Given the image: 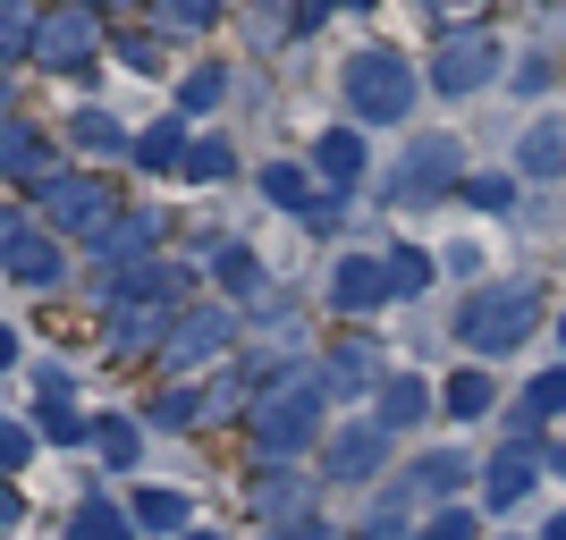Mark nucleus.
I'll return each instance as SVG.
<instances>
[{
  "instance_id": "nucleus-22",
  "label": "nucleus",
  "mask_w": 566,
  "mask_h": 540,
  "mask_svg": "<svg viewBox=\"0 0 566 540\" xmlns=\"http://www.w3.org/2000/svg\"><path fill=\"white\" fill-rule=\"evenodd\" d=\"M136 169H187V144H178V127H144V136H136Z\"/></svg>"
},
{
  "instance_id": "nucleus-34",
  "label": "nucleus",
  "mask_w": 566,
  "mask_h": 540,
  "mask_svg": "<svg viewBox=\"0 0 566 540\" xmlns=\"http://www.w3.org/2000/svg\"><path fill=\"white\" fill-rule=\"evenodd\" d=\"M364 372H373V354H364V347H338V354H331V372H322V380H331V389H355Z\"/></svg>"
},
{
  "instance_id": "nucleus-21",
  "label": "nucleus",
  "mask_w": 566,
  "mask_h": 540,
  "mask_svg": "<svg viewBox=\"0 0 566 540\" xmlns=\"http://www.w3.org/2000/svg\"><path fill=\"white\" fill-rule=\"evenodd\" d=\"M25 169H43V136L34 127H0V178H25Z\"/></svg>"
},
{
  "instance_id": "nucleus-19",
  "label": "nucleus",
  "mask_w": 566,
  "mask_h": 540,
  "mask_svg": "<svg viewBox=\"0 0 566 540\" xmlns=\"http://www.w3.org/2000/svg\"><path fill=\"white\" fill-rule=\"evenodd\" d=\"M69 540H127V507H111V498H85L69 523Z\"/></svg>"
},
{
  "instance_id": "nucleus-15",
  "label": "nucleus",
  "mask_w": 566,
  "mask_h": 540,
  "mask_svg": "<svg viewBox=\"0 0 566 540\" xmlns=\"http://www.w3.org/2000/svg\"><path fill=\"white\" fill-rule=\"evenodd\" d=\"M153 236H161V220H153V212H127V220H111V229H102L94 245H102V262L118 271V262H136L144 245H153Z\"/></svg>"
},
{
  "instance_id": "nucleus-31",
  "label": "nucleus",
  "mask_w": 566,
  "mask_h": 540,
  "mask_svg": "<svg viewBox=\"0 0 566 540\" xmlns=\"http://www.w3.org/2000/svg\"><path fill=\"white\" fill-rule=\"evenodd\" d=\"M229 169H237L229 144H187V178H229Z\"/></svg>"
},
{
  "instance_id": "nucleus-36",
  "label": "nucleus",
  "mask_w": 566,
  "mask_h": 540,
  "mask_svg": "<svg viewBox=\"0 0 566 540\" xmlns=\"http://www.w3.org/2000/svg\"><path fill=\"white\" fill-rule=\"evenodd\" d=\"M220 279H229L237 296H245V287L262 279V271H254V254H245V245H229V254H220Z\"/></svg>"
},
{
  "instance_id": "nucleus-33",
  "label": "nucleus",
  "mask_w": 566,
  "mask_h": 540,
  "mask_svg": "<svg viewBox=\"0 0 566 540\" xmlns=\"http://www.w3.org/2000/svg\"><path fill=\"white\" fill-rule=\"evenodd\" d=\"M465 203H473V212H507L516 187H507V178H465Z\"/></svg>"
},
{
  "instance_id": "nucleus-20",
  "label": "nucleus",
  "mask_w": 566,
  "mask_h": 540,
  "mask_svg": "<svg viewBox=\"0 0 566 540\" xmlns=\"http://www.w3.org/2000/svg\"><path fill=\"white\" fill-rule=\"evenodd\" d=\"M457 481H465V456H457V447H431L423 465H415V490L423 498H449Z\"/></svg>"
},
{
  "instance_id": "nucleus-16",
  "label": "nucleus",
  "mask_w": 566,
  "mask_h": 540,
  "mask_svg": "<svg viewBox=\"0 0 566 540\" xmlns=\"http://www.w3.org/2000/svg\"><path fill=\"white\" fill-rule=\"evenodd\" d=\"M423 414H431V389L415 372H398L380 389V431H406V423H423Z\"/></svg>"
},
{
  "instance_id": "nucleus-23",
  "label": "nucleus",
  "mask_w": 566,
  "mask_h": 540,
  "mask_svg": "<svg viewBox=\"0 0 566 540\" xmlns=\"http://www.w3.org/2000/svg\"><path fill=\"white\" fill-rule=\"evenodd\" d=\"M69 136L85 144V152H127V127H118V118H102V110H76Z\"/></svg>"
},
{
  "instance_id": "nucleus-12",
  "label": "nucleus",
  "mask_w": 566,
  "mask_h": 540,
  "mask_svg": "<svg viewBox=\"0 0 566 540\" xmlns=\"http://www.w3.org/2000/svg\"><path fill=\"white\" fill-rule=\"evenodd\" d=\"M0 271H9V279H25V287H51V279H60V245L18 229L9 245H0Z\"/></svg>"
},
{
  "instance_id": "nucleus-41",
  "label": "nucleus",
  "mask_w": 566,
  "mask_h": 540,
  "mask_svg": "<svg viewBox=\"0 0 566 540\" xmlns=\"http://www.w3.org/2000/svg\"><path fill=\"white\" fill-rule=\"evenodd\" d=\"M9 363H18V329H0V372H9Z\"/></svg>"
},
{
  "instance_id": "nucleus-40",
  "label": "nucleus",
  "mask_w": 566,
  "mask_h": 540,
  "mask_svg": "<svg viewBox=\"0 0 566 540\" xmlns=\"http://www.w3.org/2000/svg\"><path fill=\"white\" fill-rule=\"evenodd\" d=\"M431 540H482V523H473V516H465V507H449V516L431 523Z\"/></svg>"
},
{
  "instance_id": "nucleus-10",
  "label": "nucleus",
  "mask_w": 566,
  "mask_h": 540,
  "mask_svg": "<svg viewBox=\"0 0 566 540\" xmlns=\"http://www.w3.org/2000/svg\"><path fill=\"white\" fill-rule=\"evenodd\" d=\"M380 296H389V262H364V254H347L331 271V305L338 313H373Z\"/></svg>"
},
{
  "instance_id": "nucleus-9",
  "label": "nucleus",
  "mask_w": 566,
  "mask_h": 540,
  "mask_svg": "<svg viewBox=\"0 0 566 540\" xmlns=\"http://www.w3.org/2000/svg\"><path fill=\"white\" fill-rule=\"evenodd\" d=\"M380 456H389V431H380V423L338 431V440H331V481H373Z\"/></svg>"
},
{
  "instance_id": "nucleus-44",
  "label": "nucleus",
  "mask_w": 566,
  "mask_h": 540,
  "mask_svg": "<svg viewBox=\"0 0 566 540\" xmlns=\"http://www.w3.org/2000/svg\"><path fill=\"white\" fill-rule=\"evenodd\" d=\"M280 540H322V532H313V523H287V532Z\"/></svg>"
},
{
  "instance_id": "nucleus-35",
  "label": "nucleus",
  "mask_w": 566,
  "mask_h": 540,
  "mask_svg": "<svg viewBox=\"0 0 566 540\" xmlns=\"http://www.w3.org/2000/svg\"><path fill=\"white\" fill-rule=\"evenodd\" d=\"M25 456H34V431H18V423H0V473H18Z\"/></svg>"
},
{
  "instance_id": "nucleus-45",
  "label": "nucleus",
  "mask_w": 566,
  "mask_h": 540,
  "mask_svg": "<svg viewBox=\"0 0 566 540\" xmlns=\"http://www.w3.org/2000/svg\"><path fill=\"white\" fill-rule=\"evenodd\" d=\"M542 540H566V516H549V532H542Z\"/></svg>"
},
{
  "instance_id": "nucleus-46",
  "label": "nucleus",
  "mask_w": 566,
  "mask_h": 540,
  "mask_svg": "<svg viewBox=\"0 0 566 540\" xmlns=\"http://www.w3.org/2000/svg\"><path fill=\"white\" fill-rule=\"evenodd\" d=\"M0 102H9V68H0Z\"/></svg>"
},
{
  "instance_id": "nucleus-1",
  "label": "nucleus",
  "mask_w": 566,
  "mask_h": 540,
  "mask_svg": "<svg viewBox=\"0 0 566 540\" xmlns=\"http://www.w3.org/2000/svg\"><path fill=\"white\" fill-rule=\"evenodd\" d=\"M533 321H542V287L533 279H499V287H473L465 313H457V338H465L473 354H507L533 338Z\"/></svg>"
},
{
  "instance_id": "nucleus-4",
  "label": "nucleus",
  "mask_w": 566,
  "mask_h": 540,
  "mask_svg": "<svg viewBox=\"0 0 566 540\" xmlns=\"http://www.w3.org/2000/svg\"><path fill=\"white\" fill-rule=\"evenodd\" d=\"M94 51H102V34H94V9H85V0H69V9H51V18L34 25V60L60 68V76H85Z\"/></svg>"
},
{
  "instance_id": "nucleus-29",
  "label": "nucleus",
  "mask_w": 566,
  "mask_h": 540,
  "mask_svg": "<svg viewBox=\"0 0 566 540\" xmlns=\"http://www.w3.org/2000/svg\"><path fill=\"white\" fill-rule=\"evenodd\" d=\"M262 194H271V203H296V212H313L305 169H287V161H271V169H262Z\"/></svg>"
},
{
  "instance_id": "nucleus-42",
  "label": "nucleus",
  "mask_w": 566,
  "mask_h": 540,
  "mask_svg": "<svg viewBox=\"0 0 566 540\" xmlns=\"http://www.w3.org/2000/svg\"><path fill=\"white\" fill-rule=\"evenodd\" d=\"M0 523H18V490L9 481H0Z\"/></svg>"
},
{
  "instance_id": "nucleus-28",
  "label": "nucleus",
  "mask_w": 566,
  "mask_h": 540,
  "mask_svg": "<svg viewBox=\"0 0 566 540\" xmlns=\"http://www.w3.org/2000/svg\"><path fill=\"white\" fill-rule=\"evenodd\" d=\"M254 507L262 516H296V507H305V481H296V473H271V481L254 490Z\"/></svg>"
},
{
  "instance_id": "nucleus-24",
  "label": "nucleus",
  "mask_w": 566,
  "mask_h": 540,
  "mask_svg": "<svg viewBox=\"0 0 566 540\" xmlns=\"http://www.w3.org/2000/svg\"><path fill=\"white\" fill-rule=\"evenodd\" d=\"M558 169H566L558 127H533V136H524V178H558Z\"/></svg>"
},
{
  "instance_id": "nucleus-7",
  "label": "nucleus",
  "mask_w": 566,
  "mask_h": 540,
  "mask_svg": "<svg viewBox=\"0 0 566 540\" xmlns=\"http://www.w3.org/2000/svg\"><path fill=\"white\" fill-rule=\"evenodd\" d=\"M491 68H499V34L465 25V34H449V43H440L431 85H440V94H473V85H491Z\"/></svg>"
},
{
  "instance_id": "nucleus-13",
  "label": "nucleus",
  "mask_w": 566,
  "mask_h": 540,
  "mask_svg": "<svg viewBox=\"0 0 566 540\" xmlns=\"http://www.w3.org/2000/svg\"><path fill=\"white\" fill-rule=\"evenodd\" d=\"M533 481H542V465H533V447H507V456H499V465H482V498H491V507H516L524 490H533Z\"/></svg>"
},
{
  "instance_id": "nucleus-38",
  "label": "nucleus",
  "mask_w": 566,
  "mask_h": 540,
  "mask_svg": "<svg viewBox=\"0 0 566 540\" xmlns=\"http://www.w3.org/2000/svg\"><path fill=\"white\" fill-rule=\"evenodd\" d=\"M195 414H203V398H195V389H169V398H161V423H169V431H187Z\"/></svg>"
},
{
  "instance_id": "nucleus-18",
  "label": "nucleus",
  "mask_w": 566,
  "mask_h": 540,
  "mask_svg": "<svg viewBox=\"0 0 566 540\" xmlns=\"http://www.w3.org/2000/svg\"><path fill=\"white\" fill-rule=\"evenodd\" d=\"M440 405H449L457 423H482V414H491V372H457L449 389H440Z\"/></svg>"
},
{
  "instance_id": "nucleus-11",
  "label": "nucleus",
  "mask_w": 566,
  "mask_h": 540,
  "mask_svg": "<svg viewBox=\"0 0 566 540\" xmlns=\"http://www.w3.org/2000/svg\"><path fill=\"white\" fill-rule=\"evenodd\" d=\"M229 347V313H178V329H169V354H178V363H212V354Z\"/></svg>"
},
{
  "instance_id": "nucleus-25",
  "label": "nucleus",
  "mask_w": 566,
  "mask_h": 540,
  "mask_svg": "<svg viewBox=\"0 0 566 540\" xmlns=\"http://www.w3.org/2000/svg\"><path fill=\"white\" fill-rule=\"evenodd\" d=\"M313 161H322V178H331V187H347L355 169H364V144H355V136H322V152H313Z\"/></svg>"
},
{
  "instance_id": "nucleus-3",
  "label": "nucleus",
  "mask_w": 566,
  "mask_h": 540,
  "mask_svg": "<svg viewBox=\"0 0 566 540\" xmlns=\"http://www.w3.org/2000/svg\"><path fill=\"white\" fill-rule=\"evenodd\" d=\"M338 85H347V110L380 118V127H398V118L415 110V76H406L398 51H355L347 68H338Z\"/></svg>"
},
{
  "instance_id": "nucleus-39",
  "label": "nucleus",
  "mask_w": 566,
  "mask_h": 540,
  "mask_svg": "<svg viewBox=\"0 0 566 540\" xmlns=\"http://www.w3.org/2000/svg\"><path fill=\"white\" fill-rule=\"evenodd\" d=\"M18 43H34V34H25V9H18V0H0V60H9Z\"/></svg>"
},
{
  "instance_id": "nucleus-37",
  "label": "nucleus",
  "mask_w": 566,
  "mask_h": 540,
  "mask_svg": "<svg viewBox=\"0 0 566 540\" xmlns=\"http://www.w3.org/2000/svg\"><path fill=\"white\" fill-rule=\"evenodd\" d=\"M220 0H161V25H212Z\"/></svg>"
},
{
  "instance_id": "nucleus-47",
  "label": "nucleus",
  "mask_w": 566,
  "mask_h": 540,
  "mask_svg": "<svg viewBox=\"0 0 566 540\" xmlns=\"http://www.w3.org/2000/svg\"><path fill=\"white\" fill-rule=\"evenodd\" d=\"M187 540H220V532H187Z\"/></svg>"
},
{
  "instance_id": "nucleus-8",
  "label": "nucleus",
  "mask_w": 566,
  "mask_h": 540,
  "mask_svg": "<svg viewBox=\"0 0 566 540\" xmlns=\"http://www.w3.org/2000/svg\"><path fill=\"white\" fill-rule=\"evenodd\" d=\"M178 329V296H127L111 321V347H169Z\"/></svg>"
},
{
  "instance_id": "nucleus-43",
  "label": "nucleus",
  "mask_w": 566,
  "mask_h": 540,
  "mask_svg": "<svg viewBox=\"0 0 566 540\" xmlns=\"http://www.w3.org/2000/svg\"><path fill=\"white\" fill-rule=\"evenodd\" d=\"M9 236H18V212H9V203H0V245H9Z\"/></svg>"
},
{
  "instance_id": "nucleus-27",
  "label": "nucleus",
  "mask_w": 566,
  "mask_h": 540,
  "mask_svg": "<svg viewBox=\"0 0 566 540\" xmlns=\"http://www.w3.org/2000/svg\"><path fill=\"white\" fill-rule=\"evenodd\" d=\"M549 414H566V372H542L533 389H524V431L549 423Z\"/></svg>"
},
{
  "instance_id": "nucleus-5",
  "label": "nucleus",
  "mask_w": 566,
  "mask_h": 540,
  "mask_svg": "<svg viewBox=\"0 0 566 540\" xmlns=\"http://www.w3.org/2000/svg\"><path fill=\"white\" fill-rule=\"evenodd\" d=\"M457 178H465V152H457V136H423L398 169H389V203H431V194L457 187Z\"/></svg>"
},
{
  "instance_id": "nucleus-30",
  "label": "nucleus",
  "mask_w": 566,
  "mask_h": 540,
  "mask_svg": "<svg viewBox=\"0 0 566 540\" xmlns=\"http://www.w3.org/2000/svg\"><path fill=\"white\" fill-rule=\"evenodd\" d=\"M220 94H229V76H220V68H195L187 85H178V110H212Z\"/></svg>"
},
{
  "instance_id": "nucleus-48",
  "label": "nucleus",
  "mask_w": 566,
  "mask_h": 540,
  "mask_svg": "<svg viewBox=\"0 0 566 540\" xmlns=\"http://www.w3.org/2000/svg\"><path fill=\"white\" fill-rule=\"evenodd\" d=\"M558 338H566V321H558Z\"/></svg>"
},
{
  "instance_id": "nucleus-32",
  "label": "nucleus",
  "mask_w": 566,
  "mask_h": 540,
  "mask_svg": "<svg viewBox=\"0 0 566 540\" xmlns=\"http://www.w3.org/2000/svg\"><path fill=\"white\" fill-rule=\"evenodd\" d=\"M94 447L111 465H136V423H94Z\"/></svg>"
},
{
  "instance_id": "nucleus-2",
  "label": "nucleus",
  "mask_w": 566,
  "mask_h": 540,
  "mask_svg": "<svg viewBox=\"0 0 566 540\" xmlns=\"http://www.w3.org/2000/svg\"><path fill=\"white\" fill-rule=\"evenodd\" d=\"M322 389H331L322 372H296L287 389H271V398L254 405V447L262 456H296V447L322 431Z\"/></svg>"
},
{
  "instance_id": "nucleus-26",
  "label": "nucleus",
  "mask_w": 566,
  "mask_h": 540,
  "mask_svg": "<svg viewBox=\"0 0 566 540\" xmlns=\"http://www.w3.org/2000/svg\"><path fill=\"white\" fill-rule=\"evenodd\" d=\"M423 287H431V254L398 245V254H389V296H423Z\"/></svg>"
},
{
  "instance_id": "nucleus-14",
  "label": "nucleus",
  "mask_w": 566,
  "mask_h": 540,
  "mask_svg": "<svg viewBox=\"0 0 566 540\" xmlns=\"http://www.w3.org/2000/svg\"><path fill=\"white\" fill-rule=\"evenodd\" d=\"M34 423H43V440H60V447H76V440H94V423L69 405V380L51 372L43 380V405H34Z\"/></svg>"
},
{
  "instance_id": "nucleus-17",
  "label": "nucleus",
  "mask_w": 566,
  "mask_h": 540,
  "mask_svg": "<svg viewBox=\"0 0 566 540\" xmlns=\"http://www.w3.org/2000/svg\"><path fill=\"white\" fill-rule=\"evenodd\" d=\"M127 516H136L144 532H187V498H178V490H136Z\"/></svg>"
},
{
  "instance_id": "nucleus-6",
  "label": "nucleus",
  "mask_w": 566,
  "mask_h": 540,
  "mask_svg": "<svg viewBox=\"0 0 566 540\" xmlns=\"http://www.w3.org/2000/svg\"><path fill=\"white\" fill-rule=\"evenodd\" d=\"M43 220L60 236H102L111 229V187L102 178H43Z\"/></svg>"
}]
</instances>
